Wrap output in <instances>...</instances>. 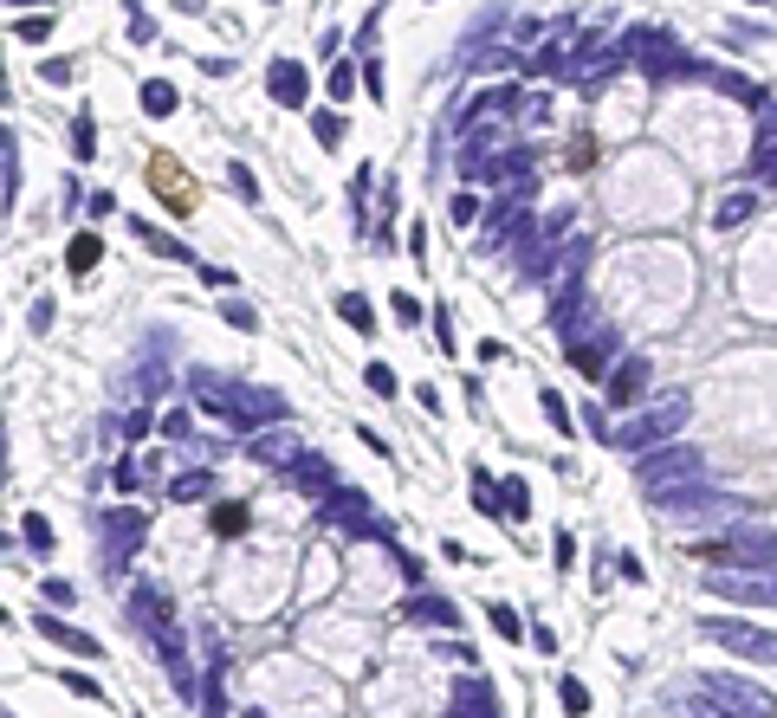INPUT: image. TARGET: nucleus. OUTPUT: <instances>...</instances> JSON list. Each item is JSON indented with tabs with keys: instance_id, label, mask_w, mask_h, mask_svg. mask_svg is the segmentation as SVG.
I'll list each match as a JSON object with an SVG mask.
<instances>
[{
	"instance_id": "obj_1",
	"label": "nucleus",
	"mask_w": 777,
	"mask_h": 718,
	"mask_svg": "<svg viewBox=\"0 0 777 718\" xmlns=\"http://www.w3.org/2000/svg\"><path fill=\"white\" fill-rule=\"evenodd\" d=\"M680 427H687V395L680 389H667V395H654V402L635 414V421H622V427H609V440L616 447H661V440H674Z\"/></svg>"
},
{
	"instance_id": "obj_2",
	"label": "nucleus",
	"mask_w": 777,
	"mask_h": 718,
	"mask_svg": "<svg viewBox=\"0 0 777 718\" xmlns=\"http://www.w3.org/2000/svg\"><path fill=\"white\" fill-rule=\"evenodd\" d=\"M700 699L719 706L726 718H777V693L758 680H739V673H706L700 680Z\"/></svg>"
},
{
	"instance_id": "obj_3",
	"label": "nucleus",
	"mask_w": 777,
	"mask_h": 718,
	"mask_svg": "<svg viewBox=\"0 0 777 718\" xmlns=\"http://www.w3.org/2000/svg\"><path fill=\"white\" fill-rule=\"evenodd\" d=\"M642 492H667V486H687V479H706V460L700 447H642V466H635Z\"/></svg>"
},
{
	"instance_id": "obj_4",
	"label": "nucleus",
	"mask_w": 777,
	"mask_h": 718,
	"mask_svg": "<svg viewBox=\"0 0 777 718\" xmlns=\"http://www.w3.org/2000/svg\"><path fill=\"white\" fill-rule=\"evenodd\" d=\"M706 641H719L726 654L758 660V667H777V634L758 628V621H726V615H713V621H706Z\"/></svg>"
},
{
	"instance_id": "obj_5",
	"label": "nucleus",
	"mask_w": 777,
	"mask_h": 718,
	"mask_svg": "<svg viewBox=\"0 0 777 718\" xmlns=\"http://www.w3.org/2000/svg\"><path fill=\"white\" fill-rule=\"evenodd\" d=\"M654 505H661L667 518H739V505L719 499V492H706V479H687V486H667V492H648Z\"/></svg>"
},
{
	"instance_id": "obj_6",
	"label": "nucleus",
	"mask_w": 777,
	"mask_h": 718,
	"mask_svg": "<svg viewBox=\"0 0 777 718\" xmlns=\"http://www.w3.org/2000/svg\"><path fill=\"white\" fill-rule=\"evenodd\" d=\"M629 52H635V65H642L648 78H687V72H700V59H687L667 33H648V26H635V33H629Z\"/></svg>"
},
{
	"instance_id": "obj_7",
	"label": "nucleus",
	"mask_w": 777,
	"mask_h": 718,
	"mask_svg": "<svg viewBox=\"0 0 777 718\" xmlns=\"http://www.w3.org/2000/svg\"><path fill=\"white\" fill-rule=\"evenodd\" d=\"M713 596H726V602H745V609H777V576H745V570H706L700 576Z\"/></svg>"
},
{
	"instance_id": "obj_8",
	"label": "nucleus",
	"mask_w": 777,
	"mask_h": 718,
	"mask_svg": "<svg viewBox=\"0 0 777 718\" xmlns=\"http://www.w3.org/2000/svg\"><path fill=\"white\" fill-rule=\"evenodd\" d=\"M609 363H616V330H577V337H570V369H577V376H590V382H603L609 376Z\"/></svg>"
},
{
	"instance_id": "obj_9",
	"label": "nucleus",
	"mask_w": 777,
	"mask_h": 718,
	"mask_svg": "<svg viewBox=\"0 0 777 718\" xmlns=\"http://www.w3.org/2000/svg\"><path fill=\"white\" fill-rule=\"evenodd\" d=\"M149 188H156L162 201H169V214H195V175L188 169H175L169 156H149Z\"/></svg>"
},
{
	"instance_id": "obj_10",
	"label": "nucleus",
	"mask_w": 777,
	"mask_h": 718,
	"mask_svg": "<svg viewBox=\"0 0 777 718\" xmlns=\"http://www.w3.org/2000/svg\"><path fill=\"white\" fill-rule=\"evenodd\" d=\"M318 518L331 524H344V531H363V537H383V524H370V499L363 492H324V505H318Z\"/></svg>"
},
{
	"instance_id": "obj_11",
	"label": "nucleus",
	"mask_w": 777,
	"mask_h": 718,
	"mask_svg": "<svg viewBox=\"0 0 777 718\" xmlns=\"http://www.w3.org/2000/svg\"><path fill=\"white\" fill-rule=\"evenodd\" d=\"M642 389H648V363L642 356H616L609 363V408H635Z\"/></svg>"
},
{
	"instance_id": "obj_12",
	"label": "nucleus",
	"mask_w": 777,
	"mask_h": 718,
	"mask_svg": "<svg viewBox=\"0 0 777 718\" xmlns=\"http://www.w3.org/2000/svg\"><path fill=\"white\" fill-rule=\"evenodd\" d=\"M266 91H272L279 104H305V98H311V72H305L298 59H279V65L266 72Z\"/></svg>"
},
{
	"instance_id": "obj_13",
	"label": "nucleus",
	"mask_w": 777,
	"mask_h": 718,
	"mask_svg": "<svg viewBox=\"0 0 777 718\" xmlns=\"http://www.w3.org/2000/svg\"><path fill=\"white\" fill-rule=\"evenodd\" d=\"M149 531V518L136 512V505H117V512H104V537H111V550H136Z\"/></svg>"
},
{
	"instance_id": "obj_14",
	"label": "nucleus",
	"mask_w": 777,
	"mask_h": 718,
	"mask_svg": "<svg viewBox=\"0 0 777 718\" xmlns=\"http://www.w3.org/2000/svg\"><path fill=\"white\" fill-rule=\"evenodd\" d=\"M525 227H531V214H525L518 201H506V207L493 214V227H486V253H506V246H512Z\"/></svg>"
},
{
	"instance_id": "obj_15",
	"label": "nucleus",
	"mask_w": 777,
	"mask_h": 718,
	"mask_svg": "<svg viewBox=\"0 0 777 718\" xmlns=\"http://www.w3.org/2000/svg\"><path fill=\"white\" fill-rule=\"evenodd\" d=\"M292 486L311 492V499H324V492H331V460H318V453H298V460H292Z\"/></svg>"
},
{
	"instance_id": "obj_16",
	"label": "nucleus",
	"mask_w": 777,
	"mask_h": 718,
	"mask_svg": "<svg viewBox=\"0 0 777 718\" xmlns=\"http://www.w3.org/2000/svg\"><path fill=\"white\" fill-rule=\"evenodd\" d=\"M402 621H421V628H454V602H447V596H415V602H402Z\"/></svg>"
},
{
	"instance_id": "obj_17",
	"label": "nucleus",
	"mask_w": 777,
	"mask_h": 718,
	"mask_svg": "<svg viewBox=\"0 0 777 718\" xmlns=\"http://www.w3.org/2000/svg\"><path fill=\"white\" fill-rule=\"evenodd\" d=\"M493 686L486 680H460V693H454V718H493Z\"/></svg>"
},
{
	"instance_id": "obj_18",
	"label": "nucleus",
	"mask_w": 777,
	"mask_h": 718,
	"mask_svg": "<svg viewBox=\"0 0 777 718\" xmlns=\"http://www.w3.org/2000/svg\"><path fill=\"white\" fill-rule=\"evenodd\" d=\"M752 214H758V188H732V195L713 207V227H739V220H752Z\"/></svg>"
},
{
	"instance_id": "obj_19",
	"label": "nucleus",
	"mask_w": 777,
	"mask_h": 718,
	"mask_svg": "<svg viewBox=\"0 0 777 718\" xmlns=\"http://www.w3.org/2000/svg\"><path fill=\"white\" fill-rule=\"evenodd\" d=\"M39 634H46V641H59V647H72V654H98V641H91V634H78L72 621H59V615H39Z\"/></svg>"
},
{
	"instance_id": "obj_20",
	"label": "nucleus",
	"mask_w": 777,
	"mask_h": 718,
	"mask_svg": "<svg viewBox=\"0 0 777 718\" xmlns=\"http://www.w3.org/2000/svg\"><path fill=\"white\" fill-rule=\"evenodd\" d=\"M98 259H104L98 233H78V240H72V253H65V272H72V279H85V272L98 266Z\"/></svg>"
},
{
	"instance_id": "obj_21",
	"label": "nucleus",
	"mask_w": 777,
	"mask_h": 718,
	"mask_svg": "<svg viewBox=\"0 0 777 718\" xmlns=\"http://www.w3.org/2000/svg\"><path fill=\"white\" fill-rule=\"evenodd\" d=\"M700 78H713V85H719V91H732V98H745V104H752V110H758V104H765V91H758V85H752V78H739V72H713V65H700Z\"/></svg>"
},
{
	"instance_id": "obj_22",
	"label": "nucleus",
	"mask_w": 777,
	"mask_h": 718,
	"mask_svg": "<svg viewBox=\"0 0 777 718\" xmlns=\"http://www.w3.org/2000/svg\"><path fill=\"white\" fill-rule=\"evenodd\" d=\"M130 233H136V240H143V246H149V253H162V259H182V266H188V259H195V253H188V246H182V240H169V233H162V227H143V220H136V227H130Z\"/></svg>"
},
{
	"instance_id": "obj_23",
	"label": "nucleus",
	"mask_w": 777,
	"mask_h": 718,
	"mask_svg": "<svg viewBox=\"0 0 777 718\" xmlns=\"http://www.w3.org/2000/svg\"><path fill=\"white\" fill-rule=\"evenodd\" d=\"M175 104H182V98H175L169 78H149V85H143V110H149V117H175Z\"/></svg>"
},
{
	"instance_id": "obj_24",
	"label": "nucleus",
	"mask_w": 777,
	"mask_h": 718,
	"mask_svg": "<svg viewBox=\"0 0 777 718\" xmlns=\"http://www.w3.org/2000/svg\"><path fill=\"white\" fill-rule=\"evenodd\" d=\"M337 311H344V324L363 330V337L376 330V311H370V298H363V292H344V298H337Z\"/></svg>"
},
{
	"instance_id": "obj_25",
	"label": "nucleus",
	"mask_w": 777,
	"mask_h": 718,
	"mask_svg": "<svg viewBox=\"0 0 777 718\" xmlns=\"http://www.w3.org/2000/svg\"><path fill=\"white\" fill-rule=\"evenodd\" d=\"M208 518H214V531H221V537H240V531H247V518H253V512H247L240 499H221Z\"/></svg>"
},
{
	"instance_id": "obj_26",
	"label": "nucleus",
	"mask_w": 777,
	"mask_h": 718,
	"mask_svg": "<svg viewBox=\"0 0 777 718\" xmlns=\"http://www.w3.org/2000/svg\"><path fill=\"white\" fill-rule=\"evenodd\" d=\"M253 460H292V434H253Z\"/></svg>"
},
{
	"instance_id": "obj_27",
	"label": "nucleus",
	"mask_w": 777,
	"mask_h": 718,
	"mask_svg": "<svg viewBox=\"0 0 777 718\" xmlns=\"http://www.w3.org/2000/svg\"><path fill=\"white\" fill-rule=\"evenodd\" d=\"M311 136H318L324 149H337V143H344V117H331V110H318V117H311Z\"/></svg>"
},
{
	"instance_id": "obj_28",
	"label": "nucleus",
	"mask_w": 777,
	"mask_h": 718,
	"mask_svg": "<svg viewBox=\"0 0 777 718\" xmlns=\"http://www.w3.org/2000/svg\"><path fill=\"white\" fill-rule=\"evenodd\" d=\"M169 499H208V473H175Z\"/></svg>"
},
{
	"instance_id": "obj_29",
	"label": "nucleus",
	"mask_w": 777,
	"mask_h": 718,
	"mask_svg": "<svg viewBox=\"0 0 777 718\" xmlns=\"http://www.w3.org/2000/svg\"><path fill=\"white\" fill-rule=\"evenodd\" d=\"M20 39H26V46H46V39H52V13H33V20L20 13Z\"/></svg>"
},
{
	"instance_id": "obj_30",
	"label": "nucleus",
	"mask_w": 777,
	"mask_h": 718,
	"mask_svg": "<svg viewBox=\"0 0 777 718\" xmlns=\"http://www.w3.org/2000/svg\"><path fill=\"white\" fill-rule=\"evenodd\" d=\"M324 91H331V104H344L350 91H357V72H350V65H337V59H331V85H324Z\"/></svg>"
},
{
	"instance_id": "obj_31",
	"label": "nucleus",
	"mask_w": 777,
	"mask_h": 718,
	"mask_svg": "<svg viewBox=\"0 0 777 718\" xmlns=\"http://www.w3.org/2000/svg\"><path fill=\"white\" fill-rule=\"evenodd\" d=\"M72 143H78V162H91V156H98V123H91V117H78Z\"/></svg>"
},
{
	"instance_id": "obj_32",
	"label": "nucleus",
	"mask_w": 777,
	"mask_h": 718,
	"mask_svg": "<svg viewBox=\"0 0 777 718\" xmlns=\"http://www.w3.org/2000/svg\"><path fill=\"white\" fill-rule=\"evenodd\" d=\"M752 182L777 188V143H771V149H758V156H752Z\"/></svg>"
},
{
	"instance_id": "obj_33",
	"label": "nucleus",
	"mask_w": 777,
	"mask_h": 718,
	"mask_svg": "<svg viewBox=\"0 0 777 718\" xmlns=\"http://www.w3.org/2000/svg\"><path fill=\"white\" fill-rule=\"evenodd\" d=\"M447 214H454L460 227H473V220H480V195H454V201H447Z\"/></svg>"
},
{
	"instance_id": "obj_34",
	"label": "nucleus",
	"mask_w": 777,
	"mask_h": 718,
	"mask_svg": "<svg viewBox=\"0 0 777 718\" xmlns=\"http://www.w3.org/2000/svg\"><path fill=\"white\" fill-rule=\"evenodd\" d=\"M557 699H564V712H590V686H583V680H564Z\"/></svg>"
},
{
	"instance_id": "obj_35",
	"label": "nucleus",
	"mask_w": 777,
	"mask_h": 718,
	"mask_svg": "<svg viewBox=\"0 0 777 718\" xmlns=\"http://www.w3.org/2000/svg\"><path fill=\"white\" fill-rule=\"evenodd\" d=\"M499 505H506V518H525V486L506 479V486H499Z\"/></svg>"
},
{
	"instance_id": "obj_36",
	"label": "nucleus",
	"mask_w": 777,
	"mask_h": 718,
	"mask_svg": "<svg viewBox=\"0 0 777 718\" xmlns=\"http://www.w3.org/2000/svg\"><path fill=\"white\" fill-rule=\"evenodd\" d=\"M363 382H370L376 395H395V369L389 363H370V369H363Z\"/></svg>"
},
{
	"instance_id": "obj_37",
	"label": "nucleus",
	"mask_w": 777,
	"mask_h": 718,
	"mask_svg": "<svg viewBox=\"0 0 777 718\" xmlns=\"http://www.w3.org/2000/svg\"><path fill=\"white\" fill-rule=\"evenodd\" d=\"M26 544L46 557V550H52V524H46V518H26Z\"/></svg>"
},
{
	"instance_id": "obj_38",
	"label": "nucleus",
	"mask_w": 777,
	"mask_h": 718,
	"mask_svg": "<svg viewBox=\"0 0 777 718\" xmlns=\"http://www.w3.org/2000/svg\"><path fill=\"white\" fill-rule=\"evenodd\" d=\"M46 602H52V609H65V602H78V589L65 583V576H46Z\"/></svg>"
},
{
	"instance_id": "obj_39",
	"label": "nucleus",
	"mask_w": 777,
	"mask_h": 718,
	"mask_svg": "<svg viewBox=\"0 0 777 718\" xmlns=\"http://www.w3.org/2000/svg\"><path fill=\"white\" fill-rule=\"evenodd\" d=\"M227 182H234L247 201H259V182H253V169H247V162H234V169H227Z\"/></svg>"
},
{
	"instance_id": "obj_40",
	"label": "nucleus",
	"mask_w": 777,
	"mask_h": 718,
	"mask_svg": "<svg viewBox=\"0 0 777 718\" xmlns=\"http://www.w3.org/2000/svg\"><path fill=\"white\" fill-rule=\"evenodd\" d=\"M39 78H46V85H72V59H46Z\"/></svg>"
},
{
	"instance_id": "obj_41",
	"label": "nucleus",
	"mask_w": 777,
	"mask_h": 718,
	"mask_svg": "<svg viewBox=\"0 0 777 718\" xmlns=\"http://www.w3.org/2000/svg\"><path fill=\"white\" fill-rule=\"evenodd\" d=\"M221 317H227V324H240V330H259V317L240 305V298H227V311H221Z\"/></svg>"
},
{
	"instance_id": "obj_42",
	"label": "nucleus",
	"mask_w": 777,
	"mask_h": 718,
	"mask_svg": "<svg viewBox=\"0 0 777 718\" xmlns=\"http://www.w3.org/2000/svg\"><path fill=\"white\" fill-rule=\"evenodd\" d=\"M544 414H551V427H570V408H564V395H557V389H544Z\"/></svg>"
},
{
	"instance_id": "obj_43",
	"label": "nucleus",
	"mask_w": 777,
	"mask_h": 718,
	"mask_svg": "<svg viewBox=\"0 0 777 718\" xmlns=\"http://www.w3.org/2000/svg\"><path fill=\"white\" fill-rule=\"evenodd\" d=\"M143 434H149V414L130 408V414H124V440H143Z\"/></svg>"
},
{
	"instance_id": "obj_44",
	"label": "nucleus",
	"mask_w": 777,
	"mask_h": 718,
	"mask_svg": "<svg viewBox=\"0 0 777 718\" xmlns=\"http://www.w3.org/2000/svg\"><path fill=\"white\" fill-rule=\"evenodd\" d=\"M680 718H726V712L706 706V699H680Z\"/></svg>"
},
{
	"instance_id": "obj_45",
	"label": "nucleus",
	"mask_w": 777,
	"mask_h": 718,
	"mask_svg": "<svg viewBox=\"0 0 777 718\" xmlns=\"http://www.w3.org/2000/svg\"><path fill=\"white\" fill-rule=\"evenodd\" d=\"M590 162H596V143H590V136H583V143H570V169H590Z\"/></svg>"
},
{
	"instance_id": "obj_46",
	"label": "nucleus",
	"mask_w": 777,
	"mask_h": 718,
	"mask_svg": "<svg viewBox=\"0 0 777 718\" xmlns=\"http://www.w3.org/2000/svg\"><path fill=\"white\" fill-rule=\"evenodd\" d=\"M493 628L506 634V641H518V634H525V628H518V615H512V609H493Z\"/></svg>"
},
{
	"instance_id": "obj_47",
	"label": "nucleus",
	"mask_w": 777,
	"mask_h": 718,
	"mask_svg": "<svg viewBox=\"0 0 777 718\" xmlns=\"http://www.w3.org/2000/svg\"><path fill=\"white\" fill-rule=\"evenodd\" d=\"M7 7H39V0H7Z\"/></svg>"
},
{
	"instance_id": "obj_48",
	"label": "nucleus",
	"mask_w": 777,
	"mask_h": 718,
	"mask_svg": "<svg viewBox=\"0 0 777 718\" xmlns=\"http://www.w3.org/2000/svg\"><path fill=\"white\" fill-rule=\"evenodd\" d=\"M0 479H7V453H0Z\"/></svg>"
},
{
	"instance_id": "obj_49",
	"label": "nucleus",
	"mask_w": 777,
	"mask_h": 718,
	"mask_svg": "<svg viewBox=\"0 0 777 718\" xmlns=\"http://www.w3.org/2000/svg\"><path fill=\"white\" fill-rule=\"evenodd\" d=\"M0 621H7V609H0Z\"/></svg>"
},
{
	"instance_id": "obj_50",
	"label": "nucleus",
	"mask_w": 777,
	"mask_h": 718,
	"mask_svg": "<svg viewBox=\"0 0 777 718\" xmlns=\"http://www.w3.org/2000/svg\"><path fill=\"white\" fill-rule=\"evenodd\" d=\"M0 718H7V712H0Z\"/></svg>"
},
{
	"instance_id": "obj_51",
	"label": "nucleus",
	"mask_w": 777,
	"mask_h": 718,
	"mask_svg": "<svg viewBox=\"0 0 777 718\" xmlns=\"http://www.w3.org/2000/svg\"><path fill=\"white\" fill-rule=\"evenodd\" d=\"M0 162H7V156H0Z\"/></svg>"
}]
</instances>
